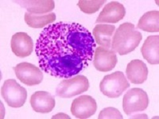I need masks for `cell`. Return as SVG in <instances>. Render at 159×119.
Returning <instances> with one entry per match:
<instances>
[{
    "label": "cell",
    "mask_w": 159,
    "mask_h": 119,
    "mask_svg": "<svg viewBox=\"0 0 159 119\" xmlns=\"http://www.w3.org/2000/svg\"><path fill=\"white\" fill-rule=\"evenodd\" d=\"M13 69L19 80L28 86L38 85L43 80L41 70L31 63H19Z\"/></svg>",
    "instance_id": "obj_7"
},
{
    "label": "cell",
    "mask_w": 159,
    "mask_h": 119,
    "mask_svg": "<svg viewBox=\"0 0 159 119\" xmlns=\"http://www.w3.org/2000/svg\"><path fill=\"white\" fill-rule=\"evenodd\" d=\"M97 111L95 99L89 95H82L72 101L70 111L72 115L80 119L88 118Z\"/></svg>",
    "instance_id": "obj_8"
},
{
    "label": "cell",
    "mask_w": 159,
    "mask_h": 119,
    "mask_svg": "<svg viewBox=\"0 0 159 119\" xmlns=\"http://www.w3.org/2000/svg\"><path fill=\"white\" fill-rule=\"evenodd\" d=\"M116 30V27L112 24H99L93 29V34L96 42L103 48L111 47V38Z\"/></svg>",
    "instance_id": "obj_15"
},
{
    "label": "cell",
    "mask_w": 159,
    "mask_h": 119,
    "mask_svg": "<svg viewBox=\"0 0 159 119\" xmlns=\"http://www.w3.org/2000/svg\"><path fill=\"white\" fill-rule=\"evenodd\" d=\"M143 57L152 65L159 64V36L148 37L141 48Z\"/></svg>",
    "instance_id": "obj_14"
},
{
    "label": "cell",
    "mask_w": 159,
    "mask_h": 119,
    "mask_svg": "<svg viewBox=\"0 0 159 119\" xmlns=\"http://www.w3.org/2000/svg\"><path fill=\"white\" fill-rule=\"evenodd\" d=\"M56 20L54 13H49L44 15H33L29 12L25 14V21L28 26L34 29H40L47 24L53 23Z\"/></svg>",
    "instance_id": "obj_18"
},
{
    "label": "cell",
    "mask_w": 159,
    "mask_h": 119,
    "mask_svg": "<svg viewBox=\"0 0 159 119\" xmlns=\"http://www.w3.org/2000/svg\"><path fill=\"white\" fill-rule=\"evenodd\" d=\"M30 103L35 112L47 114L51 112L55 107V99L47 91H39L31 95Z\"/></svg>",
    "instance_id": "obj_12"
},
{
    "label": "cell",
    "mask_w": 159,
    "mask_h": 119,
    "mask_svg": "<svg viewBox=\"0 0 159 119\" xmlns=\"http://www.w3.org/2000/svg\"><path fill=\"white\" fill-rule=\"evenodd\" d=\"M89 87V81L86 76H76L60 83L56 89V94L61 98H72L87 91Z\"/></svg>",
    "instance_id": "obj_6"
},
{
    "label": "cell",
    "mask_w": 159,
    "mask_h": 119,
    "mask_svg": "<svg viewBox=\"0 0 159 119\" xmlns=\"http://www.w3.org/2000/svg\"><path fill=\"white\" fill-rule=\"evenodd\" d=\"M106 0H95V1H84L80 0L78 6L82 12L86 14H92L99 11V9L105 3Z\"/></svg>",
    "instance_id": "obj_19"
},
{
    "label": "cell",
    "mask_w": 159,
    "mask_h": 119,
    "mask_svg": "<svg viewBox=\"0 0 159 119\" xmlns=\"http://www.w3.org/2000/svg\"><path fill=\"white\" fill-rule=\"evenodd\" d=\"M95 48L92 33L82 24L59 22L43 29L37 41L35 53L41 70L68 79L88 66Z\"/></svg>",
    "instance_id": "obj_1"
},
{
    "label": "cell",
    "mask_w": 159,
    "mask_h": 119,
    "mask_svg": "<svg viewBox=\"0 0 159 119\" xmlns=\"http://www.w3.org/2000/svg\"><path fill=\"white\" fill-rule=\"evenodd\" d=\"M1 93L5 101L12 108H20L23 106L27 97L26 89L13 79H9L4 82Z\"/></svg>",
    "instance_id": "obj_4"
},
{
    "label": "cell",
    "mask_w": 159,
    "mask_h": 119,
    "mask_svg": "<svg viewBox=\"0 0 159 119\" xmlns=\"http://www.w3.org/2000/svg\"><path fill=\"white\" fill-rule=\"evenodd\" d=\"M21 7L33 15H44L52 11L54 9V2L52 0L46 1H16Z\"/></svg>",
    "instance_id": "obj_16"
},
{
    "label": "cell",
    "mask_w": 159,
    "mask_h": 119,
    "mask_svg": "<svg viewBox=\"0 0 159 119\" xmlns=\"http://www.w3.org/2000/svg\"><path fill=\"white\" fill-rule=\"evenodd\" d=\"M125 13V9L123 4L117 2H109L99 13L96 23H116L124 18Z\"/></svg>",
    "instance_id": "obj_10"
},
{
    "label": "cell",
    "mask_w": 159,
    "mask_h": 119,
    "mask_svg": "<svg viewBox=\"0 0 159 119\" xmlns=\"http://www.w3.org/2000/svg\"><path fill=\"white\" fill-rule=\"evenodd\" d=\"M126 74L132 83L142 84L147 79L148 70L147 65L142 60H133L127 64Z\"/></svg>",
    "instance_id": "obj_13"
},
{
    "label": "cell",
    "mask_w": 159,
    "mask_h": 119,
    "mask_svg": "<svg viewBox=\"0 0 159 119\" xmlns=\"http://www.w3.org/2000/svg\"><path fill=\"white\" fill-rule=\"evenodd\" d=\"M11 48L16 56L27 57L31 55L33 50L32 38L25 33H17L11 38Z\"/></svg>",
    "instance_id": "obj_11"
},
{
    "label": "cell",
    "mask_w": 159,
    "mask_h": 119,
    "mask_svg": "<svg viewBox=\"0 0 159 119\" xmlns=\"http://www.w3.org/2000/svg\"><path fill=\"white\" fill-rule=\"evenodd\" d=\"M130 87L124 73L120 71L104 76L99 83V89L104 95L116 99L120 97L127 88Z\"/></svg>",
    "instance_id": "obj_3"
},
{
    "label": "cell",
    "mask_w": 159,
    "mask_h": 119,
    "mask_svg": "<svg viewBox=\"0 0 159 119\" xmlns=\"http://www.w3.org/2000/svg\"><path fill=\"white\" fill-rule=\"evenodd\" d=\"M147 93L140 88H133L126 92L123 99V108L127 115L145 111L148 106Z\"/></svg>",
    "instance_id": "obj_5"
},
{
    "label": "cell",
    "mask_w": 159,
    "mask_h": 119,
    "mask_svg": "<svg viewBox=\"0 0 159 119\" xmlns=\"http://www.w3.org/2000/svg\"><path fill=\"white\" fill-rule=\"evenodd\" d=\"M117 63L116 52L112 50L98 46L94 51L93 65L98 71L107 72L112 70Z\"/></svg>",
    "instance_id": "obj_9"
},
{
    "label": "cell",
    "mask_w": 159,
    "mask_h": 119,
    "mask_svg": "<svg viewBox=\"0 0 159 119\" xmlns=\"http://www.w3.org/2000/svg\"><path fill=\"white\" fill-rule=\"evenodd\" d=\"M99 119H105V118H119L122 119L123 116L119 110L114 107H107L103 108L101 112H99Z\"/></svg>",
    "instance_id": "obj_20"
},
{
    "label": "cell",
    "mask_w": 159,
    "mask_h": 119,
    "mask_svg": "<svg viewBox=\"0 0 159 119\" xmlns=\"http://www.w3.org/2000/svg\"><path fill=\"white\" fill-rule=\"evenodd\" d=\"M137 28L148 33L159 32V11H151L145 13L139 19Z\"/></svg>",
    "instance_id": "obj_17"
},
{
    "label": "cell",
    "mask_w": 159,
    "mask_h": 119,
    "mask_svg": "<svg viewBox=\"0 0 159 119\" xmlns=\"http://www.w3.org/2000/svg\"><path fill=\"white\" fill-rule=\"evenodd\" d=\"M143 36L131 23L119 25L114 33L111 42L112 51L119 55H126L133 52L141 41Z\"/></svg>",
    "instance_id": "obj_2"
}]
</instances>
